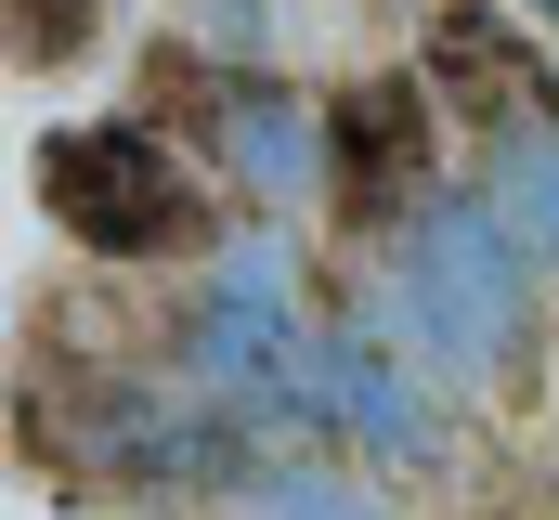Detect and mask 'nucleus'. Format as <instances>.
Masks as SVG:
<instances>
[{
	"label": "nucleus",
	"mask_w": 559,
	"mask_h": 520,
	"mask_svg": "<svg viewBox=\"0 0 559 520\" xmlns=\"http://www.w3.org/2000/svg\"><path fill=\"white\" fill-rule=\"evenodd\" d=\"M481 209L534 248V273H559V105L481 130Z\"/></svg>",
	"instance_id": "nucleus-7"
},
{
	"label": "nucleus",
	"mask_w": 559,
	"mask_h": 520,
	"mask_svg": "<svg viewBox=\"0 0 559 520\" xmlns=\"http://www.w3.org/2000/svg\"><path fill=\"white\" fill-rule=\"evenodd\" d=\"M312 339H325V442H352V456H378V469H429V456H442V378L404 352V326L352 299V312H325Z\"/></svg>",
	"instance_id": "nucleus-4"
},
{
	"label": "nucleus",
	"mask_w": 559,
	"mask_h": 520,
	"mask_svg": "<svg viewBox=\"0 0 559 520\" xmlns=\"http://www.w3.org/2000/svg\"><path fill=\"white\" fill-rule=\"evenodd\" d=\"M105 26V0H0V52L13 66H79Z\"/></svg>",
	"instance_id": "nucleus-9"
},
{
	"label": "nucleus",
	"mask_w": 559,
	"mask_h": 520,
	"mask_svg": "<svg viewBox=\"0 0 559 520\" xmlns=\"http://www.w3.org/2000/svg\"><path fill=\"white\" fill-rule=\"evenodd\" d=\"M391 326L442 390H508L534 365V248L481 196L429 182L391 222Z\"/></svg>",
	"instance_id": "nucleus-1"
},
{
	"label": "nucleus",
	"mask_w": 559,
	"mask_h": 520,
	"mask_svg": "<svg viewBox=\"0 0 559 520\" xmlns=\"http://www.w3.org/2000/svg\"><path fill=\"white\" fill-rule=\"evenodd\" d=\"M429 169H442L429 92L417 79H352L338 118H325V182H338V209H352V222H404L429 196Z\"/></svg>",
	"instance_id": "nucleus-5"
},
{
	"label": "nucleus",
	"mask_w": 559,
	"mask_h": 520,
	"mask_svg": "<svg viewBox=\"0 0 559 520\" xmlns=\"http://www.w3.org/2000/svg\"><path fill=\"white\" fill-rule=\"evenodd\" d=\"M195 130H209V156H222V182H248L261 209H286V196L325 182V118H312L286 79H261V66L195 79Z\"/></svg>",
	"instance_id": "nucleus-6"
},
{
	"label": "nucleus",
	"mask_w": 559,
	"mask_h": 520,
	"mask_svg": "<svg viewBox=\"0 0 559 520\" xmlns=\"http://www.w3.org/2000/svg\"><path fill=\"white\" fill-rule=\"evenodd\" d=\"M235 495H248L261 520H378L365 495H352V482H312V469H274V456H261V469H248Z\"/></svg>",
	"instance_id": "nucleus-10"
},
{
	"label": "nucleus",
	"mask_w": 559,
	"mask_h": 520,
	"mask_svg": "<svg viewBox=\"0 0 559 520\" xmlns=\"http://www.w3.org/2000/svg\"><path fill=\"white\" fill-rule=\"evenodd\" d=\"M182 378H195V403L248 416L261 442L274 429H325V339L299 326V299H261L235 273L182 312Z\"/></svg>",
	"instance_id": "nucleus-3"
},
{
	"label": "nucleus",
	"mask_w": 559,
	"mask_h": 520,
	"mask_svg": "<svg viewBox=\"0 0 559 520\" xmlns=\"http://www.w3.org/2000/svg\"><path fill=\"white\" fill-rule=\"evenodd\" d=\"M39 209H52L92 260H182V248L222 235L209 182L169 156V130H143V118H66V130H39Z\"/></svg>",
	"instance_id": "nucleus-2"
},
{
	"label": "nucleus",
	"mask_w": 559,
	"mask_h": 520,
	"mask_svg": "<svg viewBox=\"0 0 559 520\" xmlns=\"http://www.w3.org/2000/svg\"><path fill=\"white\" fill-rule=\"evenodd\" d=\"M521 13H559V0H521Z\"/></svg>",
	"instance_id": "nucleus-11"
},
{
	"label": "nucleus",
	"mask_w": 559,
	"mask_h": 520,
	"mask_svg": "<svg viewBox=\"0 0 559 520\" xmlns=\"http://www.w3.org/2000/svg\"><path fill=\"white\" fill-rule=\"evenodd\" d=\"M429 66H442V79H468V118H481V130H495V118H534V105L559 92L547 66H534V39H508L495 13H442Z\"/></svg>",
	"instance_id": "nucleus-8"
}]
</instances>
